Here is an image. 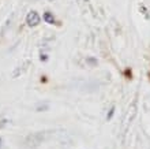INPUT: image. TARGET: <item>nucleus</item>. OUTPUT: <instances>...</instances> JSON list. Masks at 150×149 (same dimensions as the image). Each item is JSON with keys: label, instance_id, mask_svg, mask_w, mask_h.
Returning a JSON list of instances; mask_svg holds the SVG:
<instances>
[{"label": "nucleus", "instance_id": "f257e3e1", "mask_svg": "<svg viewBox=\"0 0 150 149\" xmlns=\"http://www.w3.org/2000/svg\"><path fill=\"white\" fill-rule=\"evenodd\" d=\"M40 21H41V18H40V15L36 11H30L28 14V16H26V24H28L30 28L37 26V25L40 24Z\"/></svg>", "mask_w": 150, "mask_h": 149}, {"label": "nucleus", "instance_id": "f03ea898", "mask_svg": "<svg viewBox=\"0 0 150 149\" xmlns=\"http://www.w3.org/2000/svg\"><path fill=\"white\" fill-rule=\"evenodd\" d=\"M41 140H42L41 134H33V135H30L28 138V144H29V146H36L41 142Z\"/></svg>", "mask_w": 150, "mask_h": 149}, {"label": "nucleus", "instance_id": "7ed1b4c3", "mask_svg": "<svg viewBox=\"0 0 150 149\" xmlns=\"http://www.w3.org/2000/svg\"><path fill=\"white\" fill-rule=\"evenodd\" d=\"M44 19H45V22L47 24H55V18H53V15H52L51 12H45L44 14Z\"/></svg>", "mask_w": 150, "mask_h": 149}, {"label": "nucleus", "instance_id": "20e7f679", "mask_svg": "<svg viewBox=\"0 0 150 149\" xmlns=\"http://www.w3.org/2000/svg\"><path fill=\"white\" fill-rule=\"evenodd\" d=\"M0 146H1V138H0Z\"/></svg>", "mask_w": 150, "mask_h": 149}]
</instances>
